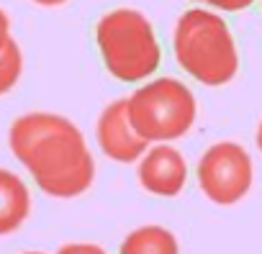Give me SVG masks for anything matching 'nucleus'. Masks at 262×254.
<instances>
[{"label": "nucleus", "instance_id": "10", "mask_svg": "<svg viewBox=\"0 0 262 254\" xmlns=\"http://www.w3.org/2000/svg\"><path fill=\"white\" fill-rule=\"evenodd\" d=\"M21 70H24V57H21L18 44L11 39V41L6 44V49L0 52V95L8 93V90L18 82Z\"/></svg>", "mask_w": 262, "mask_h": 254}, {"label": "nucleus", "instance_id": "15", "mask_svg": "<svg viewBox=\"0 0 262 254\" xmlns=\"http://www.w3.org/2000/svg\"><path fill=\"white\" fill-rule=\"evenodd\" d=\"M257 149L262 152V121H259V129H257Z\"/></svg>", "mask_w": 262, "mask_h": 254}, {"label": "nucleus", "instance_id": "7", "mask_svg": "<svg viewBox=\"0 0 262 254\" xmlns=\"http://www.w3.org/2000/svg\"><path fill=\"white\" fill-rule=\"evenodd\" d=\"M139 185L160 198H175L188 182V165L175 147L157 144L139 162Z\"/></svg>", "mask_w": 262, "mask_h": 254}, {"label": "nucleus", "instance_id": "5", "mask_svg": "<svg viewBox=\"0 0 262 254\" xmlns=\"http://www.w3.org/2000/svg\"><path fill=\"white\" fill-rule=\"evenodd\" d=\"M198 185L203 195L219 205L239 203L252 188V159L244 147L219 142L198 162Z\"/></svg>", "mask_w": 262, "mask_h": 254}, {"label": "nucleus", "instance_id": "6", "mask_svg": "<svg viewBox=\"0 0 262 254\" xmlns=\"http://www.w3.org/2000/svg\"><path fill=\"white\" fill-rule=\"evenodd\" d=\"M95 136H98V144H100L103 154L108 159L123 162V165L139 162L149 149V142L134 129V123H131L128 100H113L100 113Z\"/></svg>", "mask_w": 262, "mask_h": 254}, {"label": "nucleus", "instance_id": "13", "mask_svg": "<svg viewBox=\"0 0 262 254\" xmlns=\"http://www.w3.org/2000/svg\"><path fill=\"white\" fill-rule=\"evenodd\" d=\"M11 41V21L6 16V11L0 8V52L6 49V44Z\"/></svg>", "mask_w": 262, "mask_h": 254}, {"label": "nucleus", "instance_id": "11", "mask_svg": "<svg viewBox=\"0 0 262 254\" xmlns=\"http://www.w3.org/2000/svg\"><path fill=\"white\" fill-rule=\"evenodd\" d=\"M206 6L216 8V11H229V13H236V11H244L249 8L254 0H203Z\"/></svg>", "mask_w": 262, "mask_h": 254}, {"label": "nucleus", "instance_id": "14", "mask_svg": "<svg viewBox=\"0 0 262 254\" xmlns=\"http://www.w3.org/2000/svg\"><path fill=\"white\" fill-rule=\"evenodd\" d=\"M34 3H39V6H44V8H52V6H62V3H67V0H34Z\"/></svg>", "mask_w": 262, "mask_h": 254}, {"label": "nucleus", "instance_id": "2", "mask_svg": "<svg viewBox=\"0 0 262 254\" xmlns=\"http://www.w3.org/2000/svg\"><path fill=\"white\" fill-rule=\"evenodd\" d=\"M178 64L201 85L219 87L234 80L239 70V52L226 21L203 8L185 11L172 34Z\"/></svg>", "mask_w": 262, "mask_h": 254}, {"label": "nucleus", "instance_id": "12", "mask_svg": "<svg viewBox=\"0 0 262 254\" xmlns=\"http://www.w3.org/2000/svg\"><path fill=\"white\" fill-rule=\"evenodd\" d=\"M57 254H105L98 244H64Z\"/></svg>", "mask_w": 262, "mask_h": 254}, {"label": "nucleus", "instance_id": "8", "mask_svg": "<svg viewBox=\"0 0 262 254\" xmlns=\"http://www.w3.org/2000/svg\"><path fill=\"white\" fill-rule=\"evenodd\" d=\"M31 213V195L26 182L8 172L0 170V236L16 231Z\"/></svg>", "mask_w": 262, "mask_h": 254}, {"label": "nucleus", "instance_id": "1", "mask_svg": "<svg viewBox=\"0 0 262 254\" xmlns=\"http://www.w3.org/2000/svg\"><path fill=\"white\" fill-rule=\"evenodd\" d=\"M8 144L34 182L52 198H77L95 177V162L80 129L57 113H26L13 121Z\"/></svg>", "mask_w": 262, "mask_h": 254}, {"label": "nucleus", "instance_id": "4", "mask_svg": "<svg viewBox=\"0 0 262 254\" xmlns=\"http://www.w3.org/2000/svg\"><path fill=\"white\" fill-rule=\"evenodd\" d=\"M128 116L134 129L152 144L183 139L195 123V95L175 77H160L131 93Z\"/></svg>", "mask_w": 262, "mask_h": 254}, {"label": "nucleus", "instance_id": "3", "mask_svg": "<svg viewBox=\"0 0 262 254\" xmlns=\"http://www.w3.org/2000/svg\"><path fill=\"white\" fill-rule=\"evenodd\" d=\"M95 41L105 70L121 82H142L162 62L152 24L134 8L108 11L95 26Z\"/></svg>", "mask_w": 262, "mask_h": 254}, {"label": "nucleus", "instance_id": "16", "mask_svg": "<svg viewBox=\"0 0 262 254\" xmlns=\"http://www.w3.org/2000/svg\"><path fill=\"white\" fill-rule=\"evenodd\" d=\"M26 254H41V251H26Z\"/></svg>", "mask_w": 262, "mask_h": 254}, {"label": "nucleus", "instance_id": "9", "mask_svg": "<svg viewBox=\"0 0 262 254\" xmlns=\"http://www.w3.org/2000/svg\"><path fill=\"white\" fill-rule=\"evenodd\" d=\"M118 254H180V244L165 226H142L121 241Z\"/></svg>", "mask_w": 262, "mask_h": 254}]
</instances>
